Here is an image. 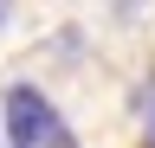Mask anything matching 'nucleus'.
I'll return each instance as SVG.
<instances>
[{
    "mask_svg": "<svg viewBox=\"0 0 155 148\" xmlns=\"http://www.w3.org/2000/svg\"><path fill=\"white\" fill-rule=\"evenodd\" d=\"M0 109H7V142H13V148H78V135L65 129V116L45 103V90L13 84Z\"/></svg>",
    "mask_w": 155,
    "mask_h": 148,
    "instance_id": "1",
    "label": "nucleus"
},
{
    "mask_svg": "<svg viewBox=\"0 0 155 148\" xmlns=\"http://www.w3.org/2000/svg\"><path fill=\"white\" fill-rule=\"evenodd\" d=\"M142 129H149V148H155V90H149V103H142Z\"/></svg>",
    "mask_w": 155,
    "mask_h": 148,
    "instance_id": "2",
    "label": "nucleus"
}]
</instances>
